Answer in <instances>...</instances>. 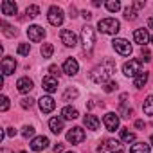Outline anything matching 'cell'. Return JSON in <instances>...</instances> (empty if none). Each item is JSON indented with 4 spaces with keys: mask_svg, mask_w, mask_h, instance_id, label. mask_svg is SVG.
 <instances>
[{
    "mask_svg": "<svg viewBox=\"0 0 153 153\" xmlns=\"http://www.w3.org/2000/svg\"><path fill=\"white\" fill-rule=\"evenodd\" d=\"M114 70H115V63H114L112 59H105L101 65H97V67L92 68L90 79H92L94 83H97V85H106V83L110 81V78H112Z\"/></svg>",
    "mask_w": 153,
    "mask_h": 153,
    "instance_id": "cell-1",
    "label": "cell"
},
{
    "mask_svg": "<svg viewBox=\"0 0 153 153\" xmlns=\"http://www.w3.org/2000/svg\"><path fill=\"white\" fill-rule=\"evenodd\" d=\"M97 29L105 34H117L119 29H121V24L115 18H101L97 22Z\"/></svg>",
    "mask_w": 153,
    "mask_h": 153,
    "instance_id": "cell-2",
    "label": "cell"
},
{
    "mask_svg": "<svg viewBox=\"0 0 153 153\" xmlns=\"http://www.w3.org/2000/svg\"><path fill=\"white\" fill-rule=\"evenodd\" d=\"M97 153H124V146L115 139H106L97 148Z\"/></svg>",
    "mask_w": 153,
    "mask_h": 153,
    "instance_id": "cell-3",
    "label": "cell"
},
{
    "mask_svg": "<svg viewBox=\"0 0 153 153\" xmlns=\"http://www.w3.org/2000/svg\"><path fill=\"white\" fill-rule=\"evenodd\" d=\"M81 43L85 47V51H92L94 43H96V33H94V27L92 25H85L81 29Z\"/></svg>",
    "mask_w": 153,
    "mask_h": 153,
    "instance_id": "cell-4",
    "label": "cell"
},
{
    "mask_svg": "<svg viewBox=\"0 0 153 153\" xmlns=\"http://www.w3.org/2000/svg\"><path fill=\"white\" fill-rule=\"evenodd\" d=\"M140 72H142V65L139 59H130L123 65V74L128 76V78H137Z\"/></svg>",
    "mask_w": 153,
    "mask_h": 153,
    "instance_id": "cell-5",
    "label": "cell"
},
{
    "mask_svg": "<svg viewBox=\"0 0 153 153\" xmlns=\"http://www.w3.org/2000/svg\"><path fill=\"white\" fill-rule=\"evenodd\" d=\"M63 11L58 7V6H52V7H49V13H47V20H49V24L51 25H54V27H58V25H61L63 24Z\"/></svg>",
    "mask_w": 153,
    "mask_h": 153,
    "instance_id": "cell-6",
    "label": "cell"
},
{
    "mask_svg": "<svg viewBox=\"0 0 153 153\" xmlns=\"http://www.w3.org/2000/svg\"><path fill=\"white\" fill-rule=\"evenodd\" d=\"M112 47H114L115 52L121 54V56H130V54H131V45H130V42L124 40V38H115V40L112 42Z\"/></svg>",
    "mask_w": 153,
    "mask_h": 153,
    "instance_id": "cell-7",
    "label": "cell"
},
{
    "mask_svg": "<svg viewBox=\"0 0 153 153\" xmlns=\"http://www.w3.org/2000/svg\"><path fill=\"white\" fill-rule=\"evenodd\" d=\"M67 140L72 142V144H79V142H83V140H85V130L79 128V126H74L72 130H68Z\"/></svg>",
    "mask_w": 153,
    "mask_h": 153,
    "instance_id": "cell-8",
    "label": "cell"
},
{
    "mask_svg": "<svg viewBox=\"0 0 153 153\" xmlns=\"http://www.w3.org/2000/svg\"><path fill=\"white\" fill-rule=\"evenodd\" d=\"M27 36H29V40L34 42V43H36V42H42V40L45 38V29L40 27V25H29Z\"/></svg>",
    "mask_w": 153,
    "mask_h": 153,
    "instance_id": "cell-9",
    "label": "cell"
},
{
    "mask_svg": "<svg viewBox=\"0 0 153 153\" xmlns=\"http://www.w3.org/2000/svg\"><path fill=\"white\" fill-rule=\"evenodd\" d=\"M59 38L65 47H76V43H78V38H76L74 31H70V29H63L59 33Z\"/></svg>",
    "mask_w": 153,
    "mask_h": 153,
    "instance_id": "cell-10",
    "label": "cell"
},
{
    "mask_svg": "<svg viewBox=\"0 0 153 153\" xmlns=\"http://www.w3.org/2000/svg\"><path fill=\"white\" fill-rule=\"evenodd\" d=\"M103 123H105V126H106L108 131H115V130L119 128V115L114 114V112H108V114L103 117Z\"/></svg>",
    "mask_w": 153,
    "mask_h": 153,
    "instance_id": "cell-11",
    "label": "cell"
},
{
    "mask_svg": "<svg viewBox=\"0 0 153 153\" xmlns=\"http://www.w3.org/2000/svg\"><path fill=\"white\" fill-rule=\"evenodd\" d=\"M38 105H40V110H42L43 114H51V112L56 108V101H54L51 96L40 97V99H38Z\"/></svg>",
    "mask_w": 153,
    "mask_h": 153,
    "instance_id": "cell-12",
    "label": "cell"
},
{
    "mask_svg": "<svg viewBox=\"0 0 153 153\" xmlns=\"http://www.w3.org/2000/svg\"><path fill=\"white\" fill-rule=\"evenodd\" d=\"M78 70H79V63L76 61L74 58H67V59H65V63H63V72H65L67 76H76V74H78Z\"/></svg>",
    "mask_w": 153,
    "mask_h": 153,
    "instance_id": "cell-13",
    "label": "cell"
},
{
    "mask_svg": "<svg viewBox=\"0 0 153 153\" xmlns=\"http://www.w3.org/2000/svg\"><path fill=\"white\" fill-rule=\"evenodd\" d=\"M149 40H151V36L148 34V29L142 27V29H135V31H133V42H135V43H139V45L144 47Z\"/></svg>",
    "mask_w": 153,
    "mask_h": 153,
    "instance_id": "cell-14",
    "label": "cell"
},
{
    "mask_svg": "<svg viewBox=\"0 0 153 153\" xmlns=\"http://www.w3.org/2000/svg\"><path fill=\"white\" fill-rule=\"evenodd\" d=\"M2 74L4 76H9V74H13L15 72V68H16V59L15 58H11V56H6L4 59H2Z\"/></svg>",
    "mask_w": 153,
    "mask_h": 153,
    "instance_id": "cell-15",
    "label": "cell"
},
{
    "mask_svg": "<svg viewBox=\"0 0 153 153\" xmlns=\"http://www.w3.org/2000/svg\"><path fill=\"white\" fill-rule=\"evenodd\" d=\"M42 87H43V90H45V92L54 94V92L58 90V79L54 78V76H45L43 81H42Z\"/></svg>",
    "mask_w": 153,
    "mask_h": 153,
    "instance_id": "cell-16",
    "label": "cell"
},
{
    "mask_svg": "<svg viewBox=\"0 0 153 153\" xmlns=\"http://www.w3.org/2000/svg\"><path fill=\"white\" fill-rule=\"evenodd\" d=\"M33 79H29V78H20L18 81H16V90L20 92V94H29L31 90H33Z\"/></svg>",
    "mask_w": 153,
    "mask_h": 153,
    "instance_id": "cell-17",
    "label": "cell"
},
{
    "mask_svg": "<svg viewBox=\"0 0 153 153\" xmlns=\"http://www.w3.org/2000/svg\"><path fill=\"white\" fill-rule=\"evenodd\" d=\"M47 146H49V139L43 137V135L34 137V139L31 140V149H33V151H42V149H45Z\"/></svg>",
    "mask_w": 153,
    "mask_h": 153,
    "instance_id": "cell-18",
    "label": "cell"
},
{
    "mask_svg": "<svg viewBox=\"0 0 153 153\" xmlns=\"http://www.w3.org/2000/svg\"><path fill=\"white\" fill-rule=\"evenodd\" d=\"M16 13H18L16 4L11 2V0H4V2H2V15H6V16H15Z\"/></svg>",
    "mask_w": 153,
    "mask_h": 153,
    "instance_id": "cell-19",
    "label": "cell"
},
{
    "mask_svg": "<svg viewBox=\"0 0 153 153\" xmlns=\"http://www.w3.org/2000/svg\"><path fill=\"white\" fill-rule=\"evenodd\" d=\"M63 121H65L63 117H52V119L49 121V128H51V131L56 133V135L61 133V131H63Z\"/></svg>",
    "mask_w": 153,
    "mask_h": 153,
    "instance_id": "cell-20",
    "label": "cell"
},
{
    "mask_svg": "<svg viewBox=\"0 0 153 153\" xmlns=\"http://www.w3.org/2000/svg\"><path fill=\"white\" fill-rule=\"evenodd\" d=\"M83 123H85V126H87V130H99V119L96 117V115H92V114H88V115H85V119H83Z\"/></svg>",
    "mask_w": 153,
    "mask_h": 153,
    "instance_id": "cell-21",
    "label": "cell"
},
{
    "mask_svg": "<svg viewBox=\"0 0 153 153\" xmlns=\"http://www.w3.org/2000/svg\"><path fill=\"white\" fill-rule=\"evenodd\" d=\"M126 99H128V94H123V96H121V106H119V112H121L123 117H130V115L133 114V110L126 105Z\"/></svg>",
    "mask_w": 153,
    "mask_h": 153,
    "instance_id": "cell-22",
    "label": "cell"
},
{
    "mask_svg": "<svg viewBox=\"0 0 153 153\" xmlns=\"http://www.w3.org/2000/svg\"><path fill=\"white\" fill-rule=\"evenodd\" d=\"M61 117H63V119L72 121V119H78V117H79V112L76 110L74 106H65V108L61 110Z\"/></svg>",
    "mask_w": 153,
    "mask_h": 153,
    "instance_id": "cell-23",
    "label": "cell"
},
{
    "mask_svg": "<svg viewBox=\"0 0 153 153\" xmlns=\"http://www.w3.org/2000/svg\"><path fill=\"white\" fill-rule=\"evenodd\" d=\"M148 78H149V74H148L146 70H142L137 78H133V87H135V88H142V87L148 83Z\"/></svg>",
    "mask_w": 153,
    "mask_h": 153,
    "instance_id": "cell-24",
    "label": "cell"
},
{
    "mask_svg": "<svg viewBox=\"0 0 153 153\" xmlns=\"http://www.w3.org/2000/svg\"><path fill=\"white\" fill-rule=\"evenodd\" d=\"M149 144L148 142H135L131 148H130V153H149Z\"/></svg>",
    "mask_w": 153,
    "mask_h": 153,
    "instance_id": "cell-25",
    "label": "cell"
},
{
    "mask_svg": "<svg viewBox=\"0 0 153 153\" xmlns=\"http://www.w3.org/2000/svg\"><path fill=\"white\" fill-rule=\"evenodd\" d=\"M121 140H123V142H128V144H130V142H135V133L130 131L128 128H123V130H121Z\"/></svg>",
    "mask_w": 153,
    "mask_h": 153,
    "instance_id": "cell-26",
    "label": "cell"
},
{
    "mask_svg": "<svg viewBox=\"0 0 153 153\" xmlns=\"http://www.w3.org/2000/svg\"><path fill=\"white\" fill-rule=\"evenodd\" d=\"M142 110H144L146 115H153V94L146 97V101H144V105H142Z\"/></svg>",
    "mask_w": 153,
    "mask_h": 153,
    "instance_id": "cell-27",
    "label": "cell"
},
{
    "mask_svg": "<svg viewBox=\"0 0 153 153\" xmlns=\"http://www.w3.org/2000/svg\"><path fill=\"white\" fill-rule=\"evenodd\" d=\"M105 6H106V9H108L110 13H117V11L121 9V2H119V0H108Z\"/></svg>",
    "mask_w": 153,
    "mask_h": 153,
    "instance_id": "cell-28",
    "label": "cell"
},
{
    "mask_svg": "<svg viewBox=\"0 0 153 153\" xmlns=\"http://www.w3.org/2000/svg\"><path fill=\"white\" fill-rule=\"evenodd\" d=\"M40 52H42V56H43V58H51V56H52V52H54L52 43H43V45H42V49H40Z\"/></svg>",
    "mask_w": 153,
    "mask_h": 153,
    "instance_id": "cell-29",
    "label": "cell"
},
{
    "mask_svg": "<svg viewBox=\"0 0 153 153\" xmlns=\"http://www.w3.org/2000/svg\"><path fill=\"white\" fill-rule=\"evenodd\" d=\"M78 94H79L78 90L70 87V88H67V90H65V94H63V101H72V99L78 97Z\"/></svg>",
    "mask_w": 153,
    "mask_h": 153,
    "instance_id": "cell-30",
    "label": "cell"
},
{
    "mask_svg": "<svg viewBox=\"0 0 153 153\" xmlns=\"http://www.w3.org/2000/svg\"><path fill=\"white\" fill-rule=\"evenodd\" d=\"M2 27H4V34H6V36H9V38L16 36V29H15L13 25H9L7 22H2Z\"/></svg>",
    "mask_w": 153,
    "mask_h": 153,
    "instance_id": "cell-31",
    "label": "cell"
},
{
    "mask_svg": "<svg viewBox=\"0 0 153 153\" xmlns=\"http://www.w3.org/2000/svg\"><path fill=\"white\" fill-rule=\"evenodd\" d=\"M25 15L31 16V18H34V16L40 15V7H38V6H29V7L25 9Z\"/></svg>",
    "mask_w": 153,
    "mask_h": 153,
    "instance_id": "cell-32",
    "label": "cell"
},
{
    "mask_svg": "<svg viewBox=\"0 0 153 153\" xmlns=\"http://www.w3.org/2000/svg\"><path fill=\"white\" fill-rule=\"evenodd\" d=\"M124 18H126V20H135V18H137V11H135L133 7H126V9H124Z\"/></svg>",
    "mask_w": 153,
    "mask_h": 153,
    "instance_id": "cell-33",
    "label": "cell"
},
{
    "mask_svg": "<svg viewBox=\"0 0 153 153\" xmlns=\"http://www.w3.org/2000/svg\"><path fill=\"white\" fill-rule=\"evenodd\" d=\"M29 52H31V45L29 43H20L18 45V54L20 56H27Z\"/></svg>",
    "mask_w": 153,
    "mask_h": 153,
    "instance_id": "cell-34",
    "label": "cell"
},
{
    "mask_svg": "<svg viewBox=\"0 0 153 153\" xmlns=\"http://www.w3.org/2000/svg\"><path fill=\"white\" fill-rule=\"evenodd\" d=\"M0 101H2V103H0V110L7 112V108H9V97L7 96H2V97H0Z\"/></svg>",
    "mask_w": 153,
    "mask_h": 153,
    "instance_id": "cell-35",
    "label": "cell"
},
{
    "mask_svg": "<svg viewBox=\"0 0 153 153\" xmlns=\"http://www.w3.org/2000/svg\"><path fill=\"white\" fill-rule=\"evenodd\" d=\"M22 135H24L25 139L33 137V135H34V128H33V126H24V128H22Z\"/></svg>",
    "mask_w": 153,
    "mask_h": 153,
    "instance_id": "cell-36",
    "label": "cell"
},
{
    "mask_svg": "<svg viewBox=\"0 0 153 153\" xmlns=\"http://www.w3.org/2000/svg\"><path fill=\"white\" fill-rule=\"evenodd\" d=\"M20 105H22V108H31V106L34 105V99H33V97H24Z\"/></svg>",
    "mask_w": 153,
    "mask_h": 153,
    "instance_id": "cell-37",
    "label": "cell"
},
{
    "mask_svg": "<svg viewBox=\"0 0 153 153\" xmlns=\"http://www.w3.org/2000/svg\"><path fill=\"white\" fill-rule=\"evenodd\" d=\"M115 88H117V81H108L105 85V92H114Z\"/></svg>",
    "mask_w": 153,
    "mask_h": 153,
    "instance_id": "cell-38",
    "label": "cell"
},
{
    "mask_svg": "<svg viewBox=\"0 0 153 153\" xmlns=\"http://www.w3.org/2000/svg\"><path fill=\"white\" fill-rule=\"evenodd\" d=\"M142 59H144V61H151V52H149L146 47H142Z\"/></svg>",
    "mask_w": 153,
    "mask_h": 153,
    "instance_id": "cell-39",
    "label": "cell"
},
{
    "mask_svg": "<svg viewBox=\"0 0 153 153\" xmlns=\"http://www.w3.org/2000/svg\"><path fill=\"white\" fill-rule=\"evenodd\" d=\"M49 72H51V76H54V78H56V76H59V68L56 65H51L49 67Z\"/></svg>",
    "mask_w": 153,
    "mask_h": 153,
    "instance_id": "cell-40",
    "label": "cell"
},
{
    "mask_svg": "<svg viewBox=\"0 0 153 153\" xmlns=\"http://www.w3.org/2000/svg\"><path fill=\"white\" fill-rule=\"evenodd\" d=\"M6 133H7L9 137H15V135H16V130H15V128H7V130H6Z\"/></svg>",
    "mask_w": 153,
    "mask_h": 153,
    "instance_id": "cell-41",
    "label": "cell"
},
{
    "mask_svg": "<svg viewBox=\"0 0 153 153\" xmlns=\"http://www.w3.org/2000/svg\"><path fill=\"white\" fill-rule=\"evenodd\" d=\"M81 15H83V18H85V20H90V18H92V13H90V11H83Z\"/></svg>",
    "mask_w": 153,
    "mask_h": 153,
    "instance_id": "cell-42",
    "label": "cell"
},
{
    "mask_svg": "<svg viewBox=\"0 0 153 153\" xmlns=\"http://www.w3.org/2000/svg\"><path fill=\"white\" fill-rule=\"evenodd\" d=\"M54 151H56V153H61V151H63V144H59V142H58V144L54 146Z\"/></svg>",
    "mask_w": 153,
    "mask_h": 153,
    "instance_id": "cell-43",
    "label": "cell"
},
{
    "mask_svg": "<svg viewBox=\"0 0 153 153\" xmlns=\"http://www.w3.org/2000/svg\"><path fill=\"white\" fill-rule=\"evenodd\" d=\"M144 7V2H133V9H140Z\"/></svg>",
    "mask_w": 153,
    "mask_h": 153,
    "instance_id": "cell-44",
    "label": "cell"
},
{
    "mask_svg": "<svg viewBox=\"0 0 153 153\" xmlns=\"http://www.w3.org/2000/svg\"><path fill=\"white\" fill-rule=\"evenodd\" d=\"M135 126L137 128H144V121H135Z\"/></svg>",
    "mask_w": 153,
    "mask_h": 153,
    "instance_id": "cell-45",
    "label": "cell"
},
{
    "mask_svg": "<svg viewBox=\"0 0 153 153\" xmlns=\"http://www.w3.org/2000/svg\"><path fill=\"white\" fill-rule=\"evenodd\" d=\"M148 25H149V27H153V18H149V20H148Z\"/></svg>",
    "mask_w": 153,
    "mask_h": 153,
    "instance_id": "cell-46",
    "label": "cell"
},
{
    "mask_svg": "<svg viewBox=\"0 0 153 153\" xmlns=\"http://www.w3.org/2000/svg\"><path fill=\"white\" fill-rule=\"evenodd\" d=\"M149 142H151V146H153V135H151V139H149Z\"/></svg>",
    "mask_w": 153,
    "mask_h": 153,
    "instance_id": "cell-47",
    "label": "cell"
},
{
    "mask_svg": "<svg viewBox=\"0 0 153 153\" xmlns=\"http://www.w3.org/2000/svg\"><path fill=\"white\" fill-rule=\"evenodd\" d=\"M2 153H9V151H7V149H2Z\"/></svg>",
    "mask_w": 153,
    "mask_h": 153,
    "instance_id": "cell-48",
    "label": "cell"
},
{
    "mask_svg": "<svg viewBox=\"0 0 153 153\" xmlns=\"http://www.w3.org/2000/svg\"><path fill=\"white\" fill-rule=\"evenodd\" d=\"M20 153H27V151H20Z\"/></svg>",
    "mask_w": 153,
    "mask_h": 153,
    "instance_id": "cell-49",
    "label": "cell"
},
{
    "mask_svg": "<svg viewBox=\"0 0 153 153\" xmlns=\"http://www.w3.org/2000/svg\"><path fill=\"white\" fill-rule=\"evenodd\" d=\"M67 153H74V151H67Z\"/></svg>",
    "mask_w": 153,
    "mask_h": 153,
    "instance_id": "cell-50",
    "label": "cell"
},
{
    "mask_svg": "<svg viewBox=\"0 0 153 153\" xmlns=\"http://www.w3.org/2000/svg\"><path fill=\"white\" fill-rule=\"evenodd\" d=\"M151 43H153V36H151Z\"/></svg>",
    "mask_w": 153,
    "mask_h": 153,
    "instance_id": "cell-51",
    "label": "cell"
}]
</instances>
